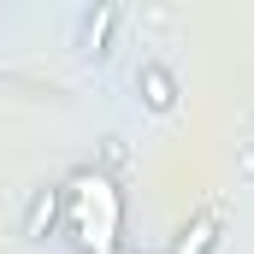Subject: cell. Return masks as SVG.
<instances>
[{
  "instance_id": "cell-1",
  "label": "cell",
  "mask_w": 254,
  "mask_h": 254,
  "mask_svg": "<svg viewBox=\"0 0 254 254\" xmlns=\"http://www.w3.org/2000/svg\"><path fill=\"white\" fill-rule=\"evenodd\" d=\"M136 89H142V101H148L154 113H166V107L178 101V83H172V71H166V65H142Z\"/></svg>"
},
{
  "instance_id": "cell-2",
  "label": "cell",
  "mask_w": 254,
  "mask_h": 254,
  "mask_svg": "<svg viewBox=\"0 0 254 254\" xmlns=\"http://www.w3.org/2000/svg\"><path fill=\"white\" fill-rule=\"evenodd\" d=\"M113 24H119V6H101V12L89 18V30H83V48H89V54H107V36H113Z\"/></svg>"
},
{
  "instance_id": "cell-3",
  "label": "cell",
  "mask_w": 254,
  "mask_h": 254,
  "mask_svg": "<svg viewBox=\"0 0 254 254\" xmlns=\"http://www.w3.org/2000/svg\"><path fill=\"white\" fill-rule=\"evenodd\" d=\"M213 231H219L213 219H195L190 231L178 237V249H172V254H207V249H213Z\"/></svg>"
},
{
  "instance_id": "cell-4",
  "label": "cell",
  "mask_w": 254,
  "mask_h": 254,
  "mask_svg": "<svg viewBox=\"0 0 254 254\" xmlns=\"http://www.w3.org/2000/svg\"><path fill=\"white\" fill-rule=\"evenodd\" d=\"M48 219H54V190L36 195V207H30V237H42V231H48Z\"/></svg>"
}]
</instances>
